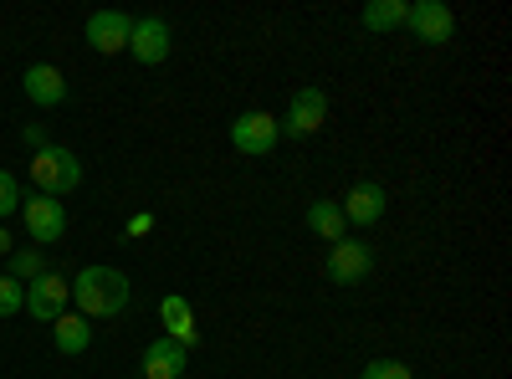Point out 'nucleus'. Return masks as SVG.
Wrapping results in <instances>:
<instances>
[{
	"instance_id": "obj_1",
	"label": "nucleus",
	"mask_w": 512,
	"mask_h": 379,
	"mask_svg": "<svg viewBox=\"0 0 512 379\" xmlns=\"http://www.w3.org/2000/svg\"><path fill=\"white\" fill-rule=\"evenodd\" d=\"M128 298H134V287H128V277L118 267H82L72 277V303L82 318H118L128 308Z\"/></svg>"
},
{
	"instance_id": "obj_23",
	"label": "nucleus",
	"mask_w": 512,
	"mask_h": 379,
	"mask_svg": "<svg viewBox=\"0 0 512 379\" xmlns=\"http://www.w3.org/2000/svg\"><path fill=\"white\" fill-rule=\"evenodd\" d=\"M154 231V216L149 210H139V216H128V236H149Z\"/></svg>"
},
{
	"instance_id": "obj_24",
	"label": "nucleus",
	"mask_w": 512,
	"mask_h": 379,
	"mask_svg": "<svg viewBox=\"0 0 512 379\" xmlns=\"http://www.w3.org/2000/svg\"><path fill=\"white\" fill-rule=\"evenodd\" d=\"M0 257H11V231L0 226Z\"/></svg>"
},
{
	"instance_id": "obj_2",
	"label": "nucleus",
	"mask_w": 512,
	"mask_h": 379,
	"mask_svg": "<svg viewBox=\"0 0 512 379\" xmlns=\"http://www.w3.org/2000/svg\"><path fill=\"white\" fill-rule=\"evenodd\" d=\"M31 185H36V195H57V200L72 195L82 185V159L72 149L47 144L41 154H31Z\"/></svg>"
},
{
	"instance_id": "obj_15",
	"label": "nucleus",
	"mask_w": 512,
	"mask_h": 379,
	"mask_svg": "<svg viewBox=\"0 0 512 379\" xmlns=\"http://www.w3.org/2000/svg\"><path fill=\"white\" fill-rule=\"evenodd\" d=\"M303 221H308V231H313L318 241H328V246L349 236V221H344V210H338V200H313Z\"/></svg>"
},
{
	"instance_id": "obj_6",
	"label": "nucleus",
	"mask_w": 512,
	"mask_h": 379,
	"mask_svg": "<svg viewBox=\"0 0 512 379\" xmlns=\"http://www.w3.org/2000/svg\"><path fill=\"white\" fill-rule=\"evenodd\" d=\"M67 303H72V282H67V277L41 272L36 282H26V313H31L36 323H57V318L67 313Z\"/></svg>"
},
{
	"instance_id": "obj_22",
	"label": "nucleus",
	"mask_w": 512,
	"mask_h": 379,
	"mask_svg": "<svg viewBox=\"0 0 512 379\" xmlns=\"http://www.w3.org/2000/svg\"><path fill=\"white\" fill-rule=\"evenodd\" d=\"M21 139H26V149H31V154L47 149V129H41V123H26V134H21Z\"/></svg>"
},
{
	"instance_id": "obj_19",
	"label": "nucleus",
	"mask_w": 512,
	"mask_h": 379,
	"mask_svg": "<svg viewBox=\"0 0 512 379\" xmlns=\"http://www.w3.org/2000/svg\"><path fill=\"white\" fill-rule=\"evenodd\" d=\"M359 379H415V374H410L405 359H369V364L359 369Z\"/></svg>"
},
{
	"instance_id": "obj_8",
	"label": "nucleus",
	"mask_w": 512,
	"mask_h": 379,
	"mask_svg": "<svg viewBox=\"0 0 512 379\" xmlns=\"http://www.w3.org/2000/svg\"><path fill=\"white\" fill-rule=\"evenodd\" d=\"M369 272H374V251H369L364 241L344 236V241L328 246V277H333L338 287H359Z\"/></svg>"
},
{
	"instance_id": "obj_12",
	"label": "nucleus",
	"mask_w": 512,
	"mask_h": 379,
	"mask_svg": "<svg viewBox=\"0 0 512 379\" xmlns=\"http://www.w3.org/2000/svg\"><path fill=\"white\" fill-rule=\"evenodd\" d=\"M159 323H164V339H175L180 349H195L200 344V328H195V308L185 292H169L159 303Z\"/></svg>"
},
{
	"instance_id": "obj_7",
	"label": "nucleus",
	"mask_w": 512,
	"mask_h": 379,
	"mask_svg": "<svg viewBox=\"0 0 512 379\" xmlns=\"http://www.w3.org/2000/svg\"><path fill=\"white\" fill-rule=\"evenodd\" d=\"M405 26L415 31V41H425V47H446L451 31H456V16L441 0H415V6H405Z\"/></svg>"
},
{
	"instance_id": "obj_21",
	"label": "nucleus",
	"mask_w": 512,
	"mask_h": 379,
	"mask_svg": "<svg viewBox=\"0 0 512 379\" xmlns=\"http://www.w3.org/2000/svg\"><path fill=\"white\" fill-rule=\"evenodd\" d=\"M21 200H26V195H21L16 175H11V170H0V221H6L11 210H21Z\"/></svg>"
},
{
	"instance_id": "obj_9",
	"label": "nucleus",
	"mask_w": 512,
	"mask_h": 379,
	"mask_svg": "<svg viewBox=\"0 0 512 379\" xmlns=\"http://www.w3.org/2000/svg\"><path fill=\"white\" fill-rule=\"evenodd\" d=\"M88 47L93 52H103V57H113V52H128V36H134V21H128L123 11H98V16H88Z\"/></svg>"
},
{
	"instance_id": "obj_20",
	"label": "nucleus",
	"mask_w": 512,
	"mask_h": 379,
	"mask_svg": "<svg viewBox=\"0 0 512 379\" xmlns=\"http://www.w3.org/2000/svg\"><path fill=\"white\" fill-rule=\"evenodd\" d=\"M26 313V287L16 277H0V318H16Z\"/></svg>"
},
{
	"instance_id": "obj_11",
	"label": "nucleus",
	"mask_w": 512,
	"mask_h": 379,
	"mask_svg": "<svg viewBox=\"0 0 512 379\" xmlns=\"http://www.w3.org/2000/svg\"><path fill=\"white\" fill-rule=\"evenodd\" d=\"M21 88H26V98H31L36 108H62V103H67V77H62V67H52V62H31L26 77H21Z\"/></svg>"
},
{
	"instance_id": "obj_18",
	"label": "nucleus",
	"mask_w": 512,
	"mask_h": 379,
	"mask_svg": "<svg viewBox=\"0 0 512 379\" xmlns=\"http://www.w3.org/2000/svg\"><path fill=\"white\" fill-rule=\"evenodd\" d=\"M41 272H47V262H41L36 246H31V251H11V272H6V277H16V282L26 287V282H36Z\"/></svg>"
},
{
	"instance_id": "obj_14",
	"label": "nucleus",
	"mask_w": 512,
	"mask_h": 379,
	"mask_svg": "<svg viewBox=\"0 0 512 379\" xmlns=\"http://www.w3.org/2000/svg\"><path fill=\"white\" fill-rule=\"evenodd\" d=\"M139 364H144V379H180L190 364V349H180L175 339H154Z\"/></svg>"
},
{
	"instance_id": "obj_13",
	"label": "nucleus",
	"mask_w": 512,
	"mask_h": 379,
	"mask_svg": "<svg viewBox=\"0 0 512 379\" xmlns=\"http://www.w3.org/2000/svg\"><path fill=\"white\" fill-rule=\"evenodd\" d=\"M128 52H134V62H144V67H159V62L169 57V21H159V16L134 21V36H128Z\"/></svg>"
},
{
	"instance_id": "obj_17",
	"label": "nucleus",
	"mask_w": 512,
	"mask_h": 379,
	"mask_svg": "<svg viewBox=\"0 0 512 379\" xmlns=\"http://www.w3.org/2000/svg\"><path fill=\"white\" fill-rule=\"evenodd\" d=\"M359 26L364 31H400L405 26V0H369L359 11Z\"/></svg>"
},
{
	"instance_id": "obj_3",
	"label": "nucleus",
	"mask_w": 512,
	"mask_h": 379,
	"mask_svg": "<svg viewBox=\"0 0 512 379\" xmlns=\"http://www.w3.org/2000/svg\"><path fill=\"white\" fill-rule=\"evenodd\" d=\"M323 118H328L323 88H297L292 103H287V113L277 118V129H282V139H313L323 129Z\"/></svg>"
},
{
	"instance_id": "obj_5",
	"label": "nucleus",
	"mask_w": 512,
	"mask_h": 379,
	"mask_svg": "<svg viewBox=\"0 0 512 379\" xmlns=\"http://www.w3.org/2000/svg\"><path fill=\"white\" fill-rule=\"evenodd\" d=\"M277 139H282V129H277V113L251 108V113H241V118L231 123V144H236V154L262 159V154H272V149H277Z\"/></svg>"
},
{
	"instance_id": "obj_4",
	"label": "nucleus",
	"mask_w": 512,
	"mask_h": 379,
	"mask_svg": "<svg viewBox=\"0 0 512 379\" xmlns=\"http://www.w3.org/2000/svg\"><path fill=\"white\" fill-rule=\"evenodd\" d=\"M21 221L36 246H57L67 236V205L57 195H31V200H21Z\"/></svg>"
},
{
	"instance_id": "obj_10",
	"label": "nucleus",
	"mask_w": 512,
	"mask_h": 379,
	"mask_svg": "<svg viewBox=\"0 0 512 379\" xmlns=\"http://www.w3.org/2000/svg\"><path fill=\"white\" fill-rule=\"evenodd\" d=\"M384 205H390V195H384V185H374V180H359L344 200H338V210H344L349 226H379Z\"/></svg>"
},
{
	"instance_id": "obj_16",
	"label": "nucleus",
	"mask_w": 512,
	"mask_h": 379,
	"mask_svg": "<svg viewBox=\"0 0 512 379\" xmlns=\"http://www.w3.org/2000/svg\"><path fill=\"white\" fill-rule=\"evenodd\" d=\"M52 339H57L62 354H88V344H93V323L82 318V313H62V318L52 323Z\"/></svg>"
}]
</instances>
